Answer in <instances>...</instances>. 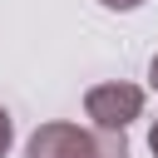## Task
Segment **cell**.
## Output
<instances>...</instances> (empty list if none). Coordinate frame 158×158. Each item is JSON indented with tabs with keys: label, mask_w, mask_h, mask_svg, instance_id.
<instances>
[{
	"label": "cell",
	"mask_w": 158,
	"mask_h": 158,
	"mask_svg": "<svg viewBox=\"0 0 158 158\" xmlns=\"http://www.w3.org/2000/svg\"><path fill=\"white\" fill-rule=\"evenodd\" d=\"M25 158H128V138L109 128H79V123H40L25 143Z\"/></svg>",
	"instance_id": "6da1fadb"
},
{
	"label": "cell",
	"mask_w": 158,
	"mask_h": 158,
	"mask_svg": "<svg viewBox=\"0 0 158 158\" xmlns=\"http://www.w3.org/2000/svg\"><path fill=\"white\" fill-rule=\"evenodd\" d=\"M148 84L158 89V54H153V64H148Z\"/></svg>",
	"instance_id": "8992f818"
},
{
	"label": "cell",
	"mask_w": 158,
	"mask_h": 158,
	"mask_svg": "<svg viewBox=\"0 0 158 158\" xmlns=\"http://www.w3.org/2000/svg\"><path fill=\"white\" fill-rule=\"evenodd\" d=\"M99 5H104V10H138L143 0H99Z\"/></svg>",
	"instance_id": "277c9868"
},
{
	"label": "cell",
	"mask_w": 158,
	"mask_h": 158,
	"mask_svg": "<svg viewBox=\"0 0 158 158\" xmlns=\"http://www.w3.org/2000/svg\"><path fill=\"white\" fill-rule=\"evenodd\" d=\"M84 114H89V128H109V133H123L138 114H143V89L138 84H94L84 94Z\"/></svg>",
	"instance_id": "7a4b0ae2"
},
{
	"label": "cell",
	"mask_w": 158,
	"mask_h": 158,
	"mask_svg": "<svg viewBox=\"0 0 158 158\" xmlns=\"http://www.w3.org/2000/svg\"><path fill=\"white\" fill-rule=\"evenodd\" d=\"M10 143H15V118H10L5 109H0V158L10 153Z\"/></svg>",
	"instance_id": "3957f363"
},
{
	"label": "cell",
	"mask_w": 158,
	"mask_h": 158,
	"mask_svg": "<svg viewBox=\"0 0 158 158\" xmlns=\"http://www.w3.org/2000/svg\"><path fill=\"white\" fill-rule=\"evenodd\" d=\"M148 148H153V158H158V118H153V128H148Z\"/></svg>",
	"instance_id": "5b68a950"
}]
</instances>
